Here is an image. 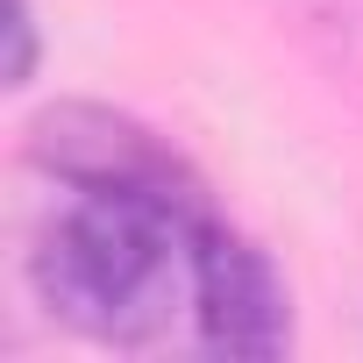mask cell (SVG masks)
I'll return each mask as SVG.
<instances>
[{
	"label": "cell",
	"instance_id": "obj_2",
	"mask_svg": "<svg viewBox=\"0 0 363 363\" xmlns=\"http://www.w3.org/2000/svg\"><path fill=\"white\" fill-rule=\"evenodd\" d=\"M8 29H15V65H8V79L29 86V79H36V8H29V0H15Z\"/></svg>",
	"mask_w": 363,
	"mask_h": 363
},
{
	"label": "cell",
	"instance_id": "obj_1",
	"mask_svg": "<svg viewBox=\"0 0 363 363\" xmlns=\"http://www.w3.org/2000/svg\"><path fill=\"white\" fill-rule=\"evenodd\" d=\"M29 157L57 178V214L29 242V285L65 328L114 349H285V285L157 135L100 107H57L36 121Z\"/></svg>",
	"mask_w": 363,
	"mask_h": 363
}]
</instances>
